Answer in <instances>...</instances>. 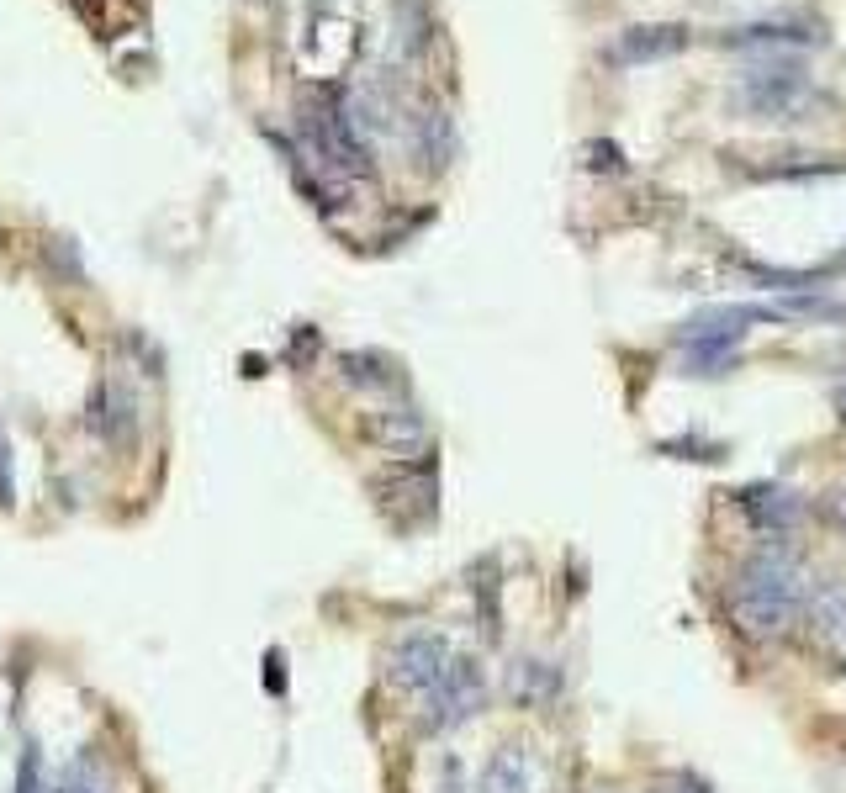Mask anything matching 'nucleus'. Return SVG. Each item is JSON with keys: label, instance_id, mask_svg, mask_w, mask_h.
<instances>
[{"label": "nucleus", "instance_id": "f8f14e48", "mask_svg": "<svg viewBox=\"0 0 846 793\" xmlns=\"http://www.w3.org/2000/svg\"><path fill=\"white\" fill-rule=\"evenodd\" d=\"M508 693L519 698V704H545V698L556 693V667H550V661H535V656L513 661L508 667Z\"/></svg>", "mask_w": 846, "mask_h": 793}, {"label": "nucleus", "instance_id": "aec40b11", "mask_svg": "<svg viewBox=\"0 0 846 793\" xmlns=\"http://www.w3.org/2000/svg\"><path fill=\"white\" fill-rule=\"evenodd\" d=\"M831 402H836V418L846 423V371L836 376V386H831Z\"/></svg>", "mask_w": 846, "mask_h": 793}, {"label": "nucleus", "instance_id": "4468645a", "mask_svg": "<svg viewBox=\"0 0 846 793\" xmlns=\"http://www.w3.org/2000/svg\"><path fill=\"white\" fill-rule=\"evenodd\" d=\"M423 27H429V22H423L418 0H397V38H392L397 59H413V53L429 43V32H423Z\"/></svg>", "mask_w": 846, "mask_h": 793}, {"label": "nucleus", "instance_id": "7ed1b4c3", "mask_svg": "<svg viewBox=\"0 0 846 793\" xmlns=\"http://www.w3.org/2000/svg\"><path fill=\"white\" fill-rule=\"evenodd\" d=\"M482 704H487V672H482V661L455 656L450 667H445V677H439L434 688L423 693V714H418V725L429 730V735L455 730V725H466V719L482 714Z\"/></svg>", "mask_w": 846, "mask_h": 793}, {"label": "nucleus", "instance_id": "dca6fc26", "mask_svg": "<svg viewBox=\"0 0 846 793\" xmlns=\"http://www.w3.org/2000/svg\"><path fill=\"white\" fill-rule=\"evenodd\" d=\"M48 793H106V778H101V767L90 762V756H80V762L69 767V772H64V778L53 783Z\"/></svg>", "mask_w": 846, "mask_h": 793}, {"label": "nucleus", "instance_id": "9d476101", "mask_svg": "<svg viewBox=\"0 0 846 793\" xmlns=\"http://www.w3.org/2000/svg\"><path fill=\"white\" fill-rule=\"evenodd\" d=\"M96 429L112 439V445H133V434H138V402L127 397L117 381H106L96 392Z\"/></svg>", "mask_w": 846, "mask_h": 793}, {"label": "nucleus", "instance_id": "ddd939ff", "mask_svg": "<svg viewBox=\"0 0 846 793\" xmlns=\"http://www.w3.org/2000/svg\"><path fill=\"white\" fill-rule=\"evenodd\" d=\"M730 48H772V43H815V32L799 27V22H751L741 32L725 38Z\"/></svg>", "mask_w": 846, "mask_h": 793}, {"label": "nucleus", "instance_id": "6e6552de", "mask_svg": "<svg viewBox=\"0 0 846 793\" xmlns=\"http://www.w3.org/2000/svg\"><path fill=\"white\" fill-rule=\"evenodd\" d=\"M804 614H809V630H815V640L846 667V582H836V587H809Z\"/></svg>", "mask_w": 846, "mask_h": 793}, {"label": "nucleus", "instance_id": "412c9836", "mask_svg": "<svg viewBox=\"0 0 846 793\" xmlns=\"http://www.w3.org/2000/svg\"><path fill=\"white\" fill-rule=\"evenodd\" d=\"M831 513H836V524H841V529H846V487H841V492H836V497H831Z\"/></svg>", "mask_w": 846, "mask_h": 793}, {"label": "nucleus", "instance_id": "9b49d317", "mask_svg": "<svg viewBox=\"0 0 846 793\" xmlns=\"http://www.w3.org/2000/svg\"><path fill=\"white\" fill-rule=\"evenodd\" d=\"M413 133H418V154L429 159V170H445V164L455 159V122H450L445 106H429Z\"/></svg>", "mask_w": 846, "mask_h": 793}, {"label": "nucleus", "instance_id": "f03ea898", "mask_svg": "<svg viewBox=\"0 0 846 793\" xmlns=\"http://www.w3.org/2000/svg\"><path fill=\"white\" fill-rule=\"evenodd\" d=\"M809 96H815V85H809V69L799 59H762L741 80V106L757 122H794V112Z\"/></svg>", "mask_w": 846, "mask_h": 793}, {"label": "nucleus", "instance_id": "6ab92c4d", "mask_svg": "<svg viewBox=\"0 0 846 793\" xmlns=\"http://www.w3.org/2000/svg\"><path fill=\"white\" fill-rule=\"evenodd\" d=\"M587 159V170H619V164H624V154H619V143H609V138H598V143H587V149H582Z\"/></svg>", "mask_w": 846, "mask_h": 793}, {"label": "nucleus", "instance_id": "2eb2a0df", "mask_svg": "<svg viewBox=\"0 0 846 793\" xmlns=\"http://www.w3.org/2000/svg\"><path fill=\"white\" fill-rule=\"evenodd\" d=\"M339 365H344V376H349V381H355V386L365 381L371 392H386V386H397V376H392V371H381V355H355V349H349V355H344Z\"/></svg>", "mask_w": 846, "mask_h": 793}, {"label": "nucleus", "instance_id": "423d86ee", "mask_svg": "<svg viewBox=\"0 0 846 793\" xmlns=\"http://www.w3.org/2000/svg\"><path fill=\"white\" fill-rule=\"evenodd\" d=\"M688 48V27L683 22H646V27H624L614 43L619 64H661L672 53Z\"/></svg>", "mask_w": 846, "mask_h": 793}, {"label": "nucleus", "instance_id": "f257e3e1", "mask_svg": "<svg viewBox=\"0 0 846 793\" xmlns=\"http://www.w3.org/2000/svg\"><path fill=\"white\" fill-rule=\"evenodd\" d=\"M735 598L741 603H762V608H778V614H794L809 603V577H804V561L794 556L788 545H757L751 556L735 571Z\"/></svg>", "mask_w": 846, "mask_h": 793}, {"label": "nucleus", "instance_id": "1a4fd4ad", "mask_svg": "<svg viewBox=\"0 0 846 793\" xmlns=\"http://www.w3.org/2000/svg\"><path fill=\"white\" fill-rule=\"evenodd\" d=\"M365 434H371L381 450H392V455H418L423 445H429V423H423V413H413V408H381L371 423H365Z\"/></svg>", "mask_w": 846, "mask_h": 793}, {"label": "nucleus", "instance_id": "a211bd4d", "mask_svg": "<svg viewBox=\"0 0 846 793\" xmlns=\"http://www.w3.org/2000/svg\"><path fill=\"white\" fill-rule=\"evenodd\" d=\"M16 793H48V778H43V756H38V746H27V756H22V778H16Z\"/></svg>", "mask_w": 846, "mask_h": 793}, {"label": "nucleus", "instance_id": "39448f33", "mask_svg": "<svg viewBox=\"0 0 846 793\" xmlns=\"http://www.w3.org/2000/svg\"><path fill=\"white\" fill-rule=\"evenodd\" d=\"M476 793H540V762L535 751L508 741L487 756L482 778H476Z\"/></svg>", "mask_w": 846, "mask_h": 793}, {"label": "nucleus", "instance_id": "20e7f679", "mask_svg": "<svg viewBox=\"0 0 846 793\" xmlns=\"http://www.w3.org/2000/svg\"><path fill=\"white\" fill-rule=\"evenodd\" d=\"M455 661V645L439 635V630H408L392 640V651H386V677H392V688L402 693H429L445 667Z\"/></svg>", "mask_w": 846, "mask_h": 793}, {"label": "nucleus", "instance_id": "f3484780", "mask_svg": "<svg viewBox=\"0 0 846 793\" xmlns=\"http://www.w3.org/2000/svg\"><path fill=\"white\" fill-rule=\"evenodd\" d=\"M846 159H794V164H772L762 170L767 180H809V175H841Z\"/></svg>", "mask_w": 846, "mask_h": 793}, {"label": "nucleus", "instance_id": "0eeeda50", "mask_svg": "<svg viewBox=\"0 0 846 793\" xmlns=\"http://www.w3.org/2000/svg\"><path fill=\"white\" fill-rule=\"evenodd\" d=\"M741 508H746V519L757 524L762 534H788L799 524V513H804V497L778 487V482H757V487L741 492Z\"/></svg>", "mask_w": 846, "mask_h": 793}]
</instances>
